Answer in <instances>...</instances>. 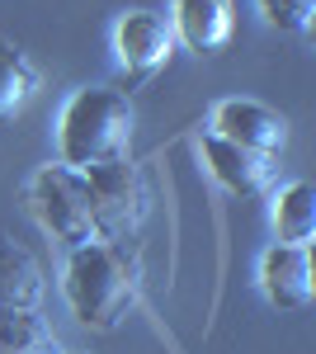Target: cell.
<instances>
[{"label": "cell", "mask_w": 316, "mask_h": 354, "mask_svg": "<svg viewBox=\"0 0 316 354\" xmlns=\"http://www.w3.org/2000/svg\"><path fill=\"white\" fill-rule=\"evenodd\" d=\"M66 302L85 326L113 330L128 307L137 302V260L128 255V245L113 241H90L71 250L66 265Z\"/></svg>", "instance_id": "6da1fadb"}, {"label": "cell", "mask_w": 316, "mask_h": 354, "mask_svg": "<svg viewBox=\"0 0 316 354\" xmlns=\"http://www.w3.org/2000/svg\"><path fill=\"white\" fill-rule=\"evenodd\" d=\"M128 142H132V104L123 90L90 85V90L71 95V104L62 113V165H71V170L109 165L118 156H128Z\"/></svg>", "instance_id": "7a4b0ae2"}, {"label": "cell", "mask_w": 316, "mask_h": 354, "mask_svg": "<svg viewBox=\"0 0 316 354\" xmlns=\"http://www.w3.org/2000/svg\"><path fill=\"white\" fill-rule=\"evenodd\" d=\"M80 175H85V189H90V213H95L100 241L128 245L137 236L142 218H147V189H142L137 165L128 156H118L109 165H90Z\"/></svg>", "instance_id": "3957f363"}, {"label": "cell", "mask_w": 316, "mask_h": 354, "mask_svg": "<svg viewBox=\"0 0 316 354\" xmlns=\"http://www.w3.org/2000/svg\"><path fill=\"white\" fill-rule=\"evenodd\" d=\"M33 208H38V222H43L66 250H80V245L100 241L95 213H90L85 175L71 170V165H48V170H38V180H33Z\"/></svg>", "instance_id": "277c9868"}, {"label": "cell", "mask_w": 316, "mask_h": 354, "mask_svg": "<svg viewBox=\"0 0 316 354\" xmlns=\"http://www.w3.org/2000/svg\"><path fill=\"white\" fill-rule=\"evenodd\" d=\"M212 128H217V137L236 142L245 151H260V156H274V151L288 142V123L274 109L250 104V100H227V104H217Z\"/></svg>", "instance_id": "5b68a950"}, {"label": "cell", "mask_w": 316, "mask_h": 354, "mask_svg": "<svg viewBox=\"0 0 316 354\" xmlns=\"http://www.w3.org/2000/svg\"><path fill=\"white\" fill-rule=\"evenodd\" d=\"M260 279H264V293L274 307L284 312H302L312 302V255L307 245H274L264 250V265H260Z\"/></svg>", "instance_id": "8992f818"}, {"label": "cell", "mask_w": 316, "mask_h": 354, "mask_svg": "<svg viewBox=\"0 0 316 354\" xmlns=\"http://www.w3.org/2000/svg\"><path fill=\"white\" fill-rule=\"evenodd\" d=\"M113 43H118V57H123V66H128L132 76H151L170 57V28L151 10H132V15L118 19Z\"/></svg>", "instance_id": "52a82bcc"}, {"label": "cell", "mask_w": 316, "mask_h": 354, "mask_svg": "<svg viewBox=\"0 0 316 354\" xmlns=\"http://www.w3.org/2000/svg\"><path fill=\"white\" fill-rule=\"evenodd\" d=\"M43 298V265L33 250L0 232V312H33Z\"/></svg>", "instance_id": "ba28073f"}, {"label": "cell", "mask_w": 316, "mask_h": 354, "mask_svg": "<svg viewBox=\"0 0 316 354\" xmlns=\"http://www.w3.org/2000/svg\"><path fill=\"white\" fill-rule=\"evenodd\" d=\"M203 151H208L212 175H217L232 194H260L264 185H269V175H274L269 156L245 151V147H236V142H227V137H217V133L203 142Z\"/></svg>", "instance_id": "9c48e42d"}, {"label": "cell", "mask_w": 316, "mask_h": 354, "mask_svg": "<svg viewBox=\"0 0 316 354\" xmlns=\"http://www.w3.org/2000/svg\"><path fill=\"white\" fill-rule=\"evenodd\" d=\"M175 28L194 53H217L232 38V0H175Z\"/></svg>", "instance_id": "30bf717a"}, {"label": "cell", "mask_w": 316, "mask_h": 354, "mask_svg": "<svg viewBox=\"0 0 316 354\" xmlns=\"http://www.w3.org/2000/svg\"><path fill=\"white\" fill-rule=\"evenodd\" d=\"M33 90H38L33 62H28L15 43H0V123L24 109L28 100H33Z\"/></svg>", "instance_id": "8fae6325"}, {"label": "cell", "mask_w": 316, "mask_h": 354, "mask_svg": "<svg viewBox=\"0 0 316 354\" xmlns=\"http://www.w3.org/2000/svg\"><path fill=\"white\" fill-rule=\"evenodd\" d=\"M274 227H279V241L284 245H307L316 236V189L312 185H292L279 194V208H274Z\"/></svg>", "instance_id": "7c38bea8"}, {"label": "cell", "mask_w": 316, "mask_h": 354, "mask_svg": "<svg viewBox=\"0 0 316 354\" xmlns=\"http://www.w3.org/2000/svg\"><path fill=\"white\" fill-rule=\"evenodd\" d=\"M0 354H62L38 312H0Z\"/></svg>", "instance_id": "4fadbf2b"}, {"label": "cell", "mask_w": 316, "mask_h": 354, "mask_svg": "<svg viewBox=\"0 0 316 354\" xmlns=\"http://www.w3.org/2000/svg\"><path fill=\"white\" fill-rule=\"evenodd\" d=\"M260 10L279 33H307L316 19V0H260Z\"/></svg>", "instance_id": "5bb4252c"}]
</instances>
